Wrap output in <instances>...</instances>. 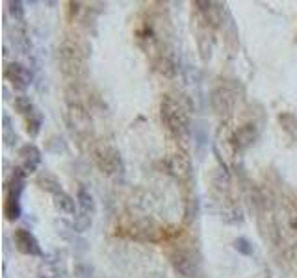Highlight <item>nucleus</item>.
<instances>
[{
  "label": "nucleus",
  "mask_w": 297,
  "mask_h": 278,
  "mask_svg": "<svg viewBox=\"0 0 297 278\" xmlns=\"http://www.w3.org/2000/svg\"><path fill=\"white\" fill-rule=\"evenodd\" d=\"M160 115L165 128L177 139H188L192 123H190V106L184 102V98L165 95L160 104Z\"/></svg>",
  "instance_id": "f257e3e1"
},
{
  "label": "nucleus",
  "mask_w": 297,
  "mask_h": 278,
  "mask_svg": "<svg viewBox=\"0 0 297 278\" xmlns=\"http://www.w3.org/2000/svg\"><path fill=\"white\" fill-rule=\"evenodd\" d=\"M58 65L61 72L69 78H80L86 74L87 52L82 43L74 39H65L58 46Z\"/></svg>",
  "instance_id": "f03ea898"
},
{
  "label": "nucleus",
  "mask_w": 297,
  "mask_h": 278,
  "mask_svg": "<svg viewBox=\"0 0 297 278\" xmlns=\"http://www.w3.org/2000/svg\"><path fill=\"white\" fill-rule=\"evenodd\" d=\"M93 162L100 169V173L104 175H117L123 173V158L119 154V150L112 145H99L91 152Z\"/></svg>",
  "instance_id": "7ed1b4c3"
},
{
  "label": "nucleus",
  "mask_w": 297,
  "mask_h": 278,
  "mask_svg": "<svg viewBox=\"0 0 297 278\" xmlns=\"http://www.w3.org/2000/svg\"><path fill=\"white\" fill-rule=\"evenodd\" d=\"M169 262L180 278H193L199 271V260L188 249L177 247L169 253Z\"/></svg>",
  "instance_id": "20e7f679"
},
{
  "label": "nucleus",
  "mask_w": 297,
  "mask_h": 278,
  "mask_svg": "<svg viewBox=\"0 0 297 278\" xmlns=\"http://www.w3.org/2000/svg\"><path fill=\"white\" fill-rule=\"evenodd\" d=\"M210 104L212 110L216 111L219 117H229L234 111V106H236V91L227 84L218 85V87L212 89Z\"/></svg>",
  "instance_id": "39448f33"
},
{
  "label": "nucleus",
  "mask_w": 297,
  "mask_h": 278,
  "mask_svg": "<svg viewBox=\"0 0 297 278\" xmlns=\"http://www.w3.org/2000/svg\"><path fill=\"white\" fill-rule=\"evenodd\" d=\"M4 76H6V80L13 85L15 89L19 91H24L28 85L32 84V72L28 71V67H24L19 61L7 63L6 69H4Z\"/></svg>",
  "instance_id": "423d86ee"
},
{
  "label": "nucleus",
  "mask_w": 297,
  "mask_h": 278,
  "mask_svg": "<svg viewBox=\"0 0 297 278\" xmlns=\"http://www.w3.org/2000/svg\"><path fill=\"white\" fill-rule=\"evenodd\" d=\"M130 238L139 241H158L160 236H162V228L154 223L152 219H139L136 223H132L130 227Z\"/></svg>",
  "instance_id": "0eeeda50"
},
{
  "label": "nucleus",
  "mask_w": 297,
  "mask_h": 278,
  "mask_svg": "<svg viewBox=\"0 0 297 278\" xmlns=\"http://www.w3.org/2000/svg\"><path fill=\"white\" fill-rule=\"evenodd\" d=\"M258 136H260V132H258L257 124L247 123V124L238 126V128L234 130L231 141H232V145H234V149L236 150H245V149H249L251 145H255V141L258 139Z\"/></svg>",
  "instance_id": "6e6552de"
},
{
  "label": "nucleus",
  "mask_w": 297,
  "mask_h": 278,
  "mask_svg": "<svg viewBox=\"0 0 297 278\" xmlns=\"http://www.w3.org/2000/svg\"><path fill=\"white\" fill-rule=\"evenodd\" d=\"M15 247L17 251L26 256H41V247L35 240V236L32 232H28L26 228H17L13 236Z\"/></svg>",
  "instance_id": "1a4fd4ad"
},
{
  "label": "nucleus",
  "mask_w": 297,
  "mask_h": 278,
  "mask_svg": "<svg viewBox=\"0 0 297 278\" xmlns=\"http://www.w3.org/2000/svg\"><path fill=\"white\" fill-rule=\"evenodd\" d=\"M167 171L178 180H188L192 176V162L186 154H171L167 158Z\"/></svg>",
  "instance_id": "9d476101"
},
{
  "label": "nucleus",
  "mask_w": 297,
  "mask_h": 278,
  "mask_svg": "<svg viewBox=\"0 0 297 278\" xmlns=\"http://www.w3.org/2000/svg\"><path fill=\"white\" fill-rule=\"evenodd\" d=\"M195 6H197L199 13H201V17H203V22H206V26H212V28H216V26L221 24V15H223V7L221 4L218 2H195Z\"/></svg>",
  "instance_id": "9b49d317"
},
{
  "label": "nucleus",
  "mask_w": 297,
  "mask_h": 278,
  "mask_svg": "<svg viewBox=\"0 0 297 278\" xmlns=\"http://www.w3.org/2000/svg\"><path fill=\"white\" fill-rule=\"evenodd\" d=\"M19 156L22 160V169L26 171V175L35 173L41 163V150L37 149V145L33 143H26L19 149Z\"/></svg>",
  "instance_id": "f8f14e48"
},
{
  "label": "nucleus",
  "mask_w": 297,
  "mask_h": 278,
  "mask_svg": "<svg viewBox=\"0 0 297 278\" xmlns=\"http://www.w3.org/2000/svg\"><path fill=\"white\" fill-rule=\"evenodd\" d=\"M54 206H56V210H58L59 214L73 215L74 217V215H76V210H78V202L69 193L59 191L58 195H54Z\"/></svg>",
  "instance_id": "ddd939ff"
},
{
  "label": "nucleus",
  "mask_w": 297,
  "mask_h": 278,
  "mask_svg": "<svg viewBox=\"0 0 297 278\" xmlns=\"http://www.w3.org/2000/svg\"><path fill=\"white\" fill-rule=\"evenodd\" d=\"M35 186L39 189H43V191H46V193H52V195H58L59 191H63V189H61V182H59L52 173H48V171H43V173L37 175Z\"/></svg>",
  "instance_id": "4468645a"
},
{
  "label": "nucleus",
  "mask_w": 297,
  "mask_h": 278,
  "mask_svg": "<svg viewBox=\"0 0 297 278\" xmlns=\"http://www.w3.org/2000/svg\"><path fill=\"white\" fill-rule=\"evenodd\" d=\"M76 202H78V208L80 212H84L87 215H95L97 212V204H95V199H93V195L87 191V189L80 188L78 193H76Z\"/></svg>",
  "instance_id": "2eb2a0df"
},
{
  "label": "nucleus",
  "mask_w": 297,
  "mask_h": 278,
  "mask_svg": "<svg viewBox=\"0 0 297 278\" xmlns=\"http://www.w3.org/2000/svg\"><path fill=\"white\" fill-rule=\"evenodd\" d=\"M13 106H15V110L19 111L22 117H26V119L37 113L35 106H33V102L30 100V97H26V95H19V97H15Z\"/></svg>",
  "instance_id": "dca6fc26"
},
{
  "label": "nucleus",
  "mask_w": 297,
  "mask_h": 278,
  "mask_svg": "<svg viewBox=\"0 0 297 278\" xmlns=\"http://www.w3.org/2000/svg\"><path fill=\"white\" fill-rule=\"evenodd\" d=\"M279 123L283 126V130L292 137V139H297V117L294 113H281L279 115Z\"/></svg>",
  "instance_id": "f3484780"
},
{
  "label": "nucleus",
  "mask_w": 297,
  "mask_h": 278,
  "mask_svg": "<svg viewBox=\"0 0 297 278\" xmlns=\"http://www.w3.org/2000/svg\"><path fill=\"white\" fill-rule=\"evenodd\" d=\"M91 223H93V217L91 215L84 214V212H80V214L74 215L73 219V230L74 232H86V230H89L91 228Z\"/></svg>",
  "instance_id": "a211bd4d"
},
{
  "label": "nucleus",
  "mask_w": 297,
  "mask_h": 278,
  "mask_svg": "<svg viewBox=\"0 0 297 278\" xmlns=\"http://www.w3.org/2000/svg\"><path fill=\"white\" fill-rule=\"evenodd\" d=\"M22 214L20 210V202L19 201H11V199H6V204H4V215H6L7 221H17Z\"/></svg>",
  "instance_id": "6ab92c4d"
},
{
  "label": "nucleus",
  "mask_w": 297,
  "mask_h": 278,
  "mask_svg": "<svg viewBox=\"0 0 297 278\" xmlns=\"http://www.w3.org/2000/svg\"><path fill=\"white\" fill-rule=\"evenodd\" d=\"M232 247H234V251H236L238 254H242V256H253V253H255L253 243L249 240H245V238H238V240H234Z\"/></svg>",
  "instance_id": "aec40b11"
},
{
  "label": "nucleus",
  "mask_w": 297,
  "mask_h": 278,
  "mask_svg": "<svg viewBox=\"0 0 297 278\" xmlns=\"http://www.w3.org/2000/svg\"><path fill=\"white\" fill-rule=\"evenodd\" d=\"M41 124H43V119H41L39 113L28 117L26 119V132L30 134V137H35L41 132Z\"/></svg>",
  "instance_id": "412c9836"
},
{
  "label": "nucleus",
  "mask_w": 297,
  "mask_h": 278,
  "mask_svg": "<svg viewBox=\"0 0 297 278\" xmlns=\"http://www.w3.org/2000/svg\"><path fill=\"white\" fill-rule=\"evenodd\" d=\"M46 150H50L54 154H59V152H65L67 150V145L63 141V137L59 136H52L48 141H46Z\"/></svg>",
  "instance_id": "4be33fe9"
},
{
  "label": "nucleus",
  "mask_w": 297,
  "mask_h": 278,
  "mask_svg": "<svg viewBox=\"0 0 297 278\" xmlns=\"http://www.w3.org/2000/svg\"><path fill=\"white\" fill-rule=\"evenodd\" d=\"M7 9L11 13L15 20H24V4L20 0H9L7 2Z\"/></svg>",
  "instance_id": "5701e85b"
},
{
  "label": "nucleus",
  "mask_w": 297,
  "mask_h": 278,
  "mask_svg": "<svg viewBox=\"0 0 297 278\" xmlns=\"http://www.w3.org/2000/svg\"><path fill=\"white\" fill-rule=\"evenodd\" d=\"M73 273H74V278H91L93 267L87 266V264H76Z\"/></svg>",
  "instance_id": "b1692460"
}]
</instances>
